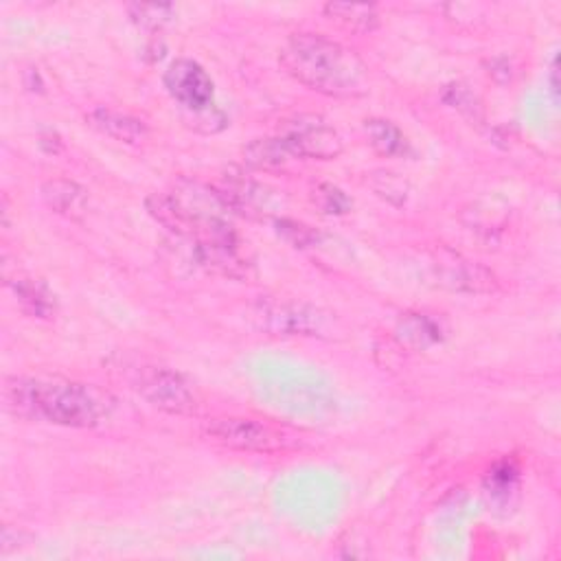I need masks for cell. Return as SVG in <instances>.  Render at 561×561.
I'll return each mask as SVG.
<instances>
[{
	"label": "cell",
	"mask_w": 561,
	"mask_h": 561,
	"mask_svg": "<svg viewBox=\"0 0 561 561\" xmlns=\"http://www.w3.org/2000/svg\"><path fill=\"white\" fill-rule=\"evenodd\" d=\"M205 437L227 450L248 454H279L296 446L288 428L253 417H216L203 428Z\"/></svg>",
	"instance_id": "277c9868"
},
{
	"label": "cell",
	"mask_w": 561,
	"mask_h": 561,
	"mask_svg": "<svg viewBox=\"0 0 561 561\" xmlns=\"http://www.w3.org/2000/svg\"><path fill=\"white\" fill-rule=\"evenodd\" d=\"M25 541H29V535L25 530L12 528L10 524L3 526V535H0V550H3V554H10L12 550L23 548Z\"/></svg>",
	"instance_id": "7402d4cb"
},
{
	"label": "cell",
	"mask_w": 561,
	"mask_h": 561,
	"mask_svg": "<svg viewBox=\"0 0 561 561\" xmlns=\"http://www.w3.org/2000/svg\"><path fill=\"white\" fill-rule=\"evenodd\" d=\"M3 398L21 419L64 428H95L112 411L108 393L66 378H10Z\"/></svg>",
	"instance_id": "6da1fadb"
},
{
	"label": "cell",
	"mask_w": 561,
	"mask_h": 561,
	"mask_svg": "<svg viewBox=\"0 0 561 561\" xmlns=\"http://www.w3.org/2000/svg\"><path fill=\"white\" fill-rule=\"evenodd\" d=\"M164 90L186 112L203 114L216 108V84L203 64L190 58L173 60L162 75Z\"/></svg>",
	"instance_id": "8992f818"
},
{
	"label": "cell",
	"mask_w": 561,
	"mask_h": 561,
	"mask_svg": "<svg viewBox=\"0 0 561 561\" xmlns=\"http://www.w3.org/2000/svg\"><path fill=\"white\" fill-rule=\"evenodd\" d=\"M402 340L411 342L413 346H430L441 342L443 327L428 314H406L398 327Z\"/></svg>",
	"instance_id": "2e32d148"
},
{
	"label": "cell",
	"mask_w": 561,
	"mask_h": 561,
	"mask_svg": "<svg viewBox=\"0 0 561 561\" xmlns=\"http://www.w3.org/2000/svg\"><path fill=\"white\" fill-rule=\"evenodd\" d=\"M285 73L305 88L351 99L368 93V69L362 58L320 34H292L279 56Z\"/></svg>",
	"instance_id": "7a4b0ae2"
},
{
	"label": "cell",
	"mask_w": 561,
	"mask_h": 561,
	"mask_svg": "<svg viewBox=\"0 0 561 561\" xmlns=\"http://www.w3.org/2000/svg\"><path fill=\"white\" fill-rule=\"evenodd\" d=\"M443 101L448 106H452L454 110H459L463 117L472 119V121H480L483 119V106H480L478 97L465 84H450V86H446Z\"/></svg>",
	"instance_id": "d6986e66"
},
{
	"label": "cell",
	"mask_w": 561,
	"mask_h": 561,
	"mask_svg": "<svg viewBox=\"0 0 561 561\" xmlns=\"http://www.w3.org/2000/svg\"><path fill=\"white\" fill-rule=\"evenodd\" d=\"M130 19L147 29H158L171 21L173 8L171 5H130Z\"/></svg>",
	"instance_id": "44dd1931"
},
{
	"label": "cell",
	"mask_w": 561,
	"mask_h": 561,
	"mask_svg": "<svg viewBox=\"0 0 561 561\" xmlns=\"http://www.w3.org/2000/svg\"><path fill=\"white\" fill-rule=\"evenodd\" d=\"M312 203L322 216H346L353 209V200L336 184L320 182L312 190Z\"/></svg>",
	"instance_id": "e0dca14e"
},
{
	"label": "cell",
	"mask_w": 561,
	"mask_h": 561,
	"mask_svg": "<svg viewBox=\"0 0 561 561\" xmlns=\"http://www.w3.org/2000/svg\"><path fill=\"white\" fill-rule=\"evenodd\" d=\"M364 132L368 145L385 158H402L411 154V141L406 138L402 127L389 119H366Z\"/></svg>",
	"instance_id": "4fadbf2b"
},
{
	"label": "cell",
	"mask_w": 561,
	"mask_h": 561,
	"mask_svg": "<svg viewBox=\"0 0 561 561\" xmlns=\"http://www.w3.org/2000/svg\"><path fill=\"white\" fill-rule=\"evenodd\" d=\"M325 14L353 29V32H373L380 23V14L376 5H357V3H327Z\"/></svg>",
	"instance_id": "9a60e30c"
},
{
	"label": "cell",
	"mask_w": 561,
	"mask_h": 561,
	"mask_svg": "<svg viewBox=\"0 0 561 561\" xmlns=\"http://www.w3.org/2000/svg\"><path fill=\"white\" fill-rule=\"evenodd\" d=\"M244 162L257 171H283L292 160V151L279 136L255 138L244 147Z\"/></svg>",
	"instance_id": "5bb4252c"
},
{
	"label": "cell",
	"mask_w": 561,
	"mask_h": 561,
	"mask_svg": "<svg viewBox=\"0 0 561 561\" xmlns=\"http://www.w3.org/2000/svg\"><path fill=\"white\" fill-rule=\"evenodd\" d=\"M277 136L301 160H333L344 149L338 130L318 114H294L285 119Z\"/></svg>",
	"instance_id": "5b68a950"
},
{
	"label": "cell",
	"mask_w": 561,
	"mask_h": 561,
	"mask_svg": "<svg viewBox=\"0 0 561 561\" xmlns=\"http://www.w3.org/2000/svg\"><path fill=\"white\" fill-rule=\"evenodd\" d=\"M38 143H40V147H42L47 154H60V149H62V141H60L58 132H53V130L42 132Z\"/></svg>",
	"instance_id": "603a6c76"
},
{
	"label": "cell",
	"mask_w": 561,
	"mask_h": 561,
	"mask_svg": "<svg viewBox=\"0 0 561 561\" xmlns=\"http://www.w3.org/2000/svg\"><path fill=\"white\" fill-rule=\"evenodd\" d=\"M437 277L441 285L454 292L489 294L498 290V279L491 270L478 266L476 261H467L459 255H450L448 259L439 257Z\"/></svg>",
	"instance_id": "ba28073f"
},
{
	"label": "cell",
	"mask_w": 561,
	"mask_h": 561,
	"mask_svg": "<svg viewBox=\"0 0 561 561\" xmlns=\"http://www.w3.org/2000/svg\"><path fill=\"white\" fill-rule=\"evenodd\" d=\"M132 389L154 408L169 415H196L200 398L180 370L162 364H134L130 368Z\"/></svg>",
	"instance_id": "3957f363"
},
{
	"label": "cell",
	"mask_w": 561,
	"mask_h": 561,
	"mask_svg": "<svg viewBox=\"0 0 561 561\" xmlns=\"http://www.w3.org/2000/svg\"><path fill=\"white\" fill-rule=\"evenodd\" d=\"M42 200L45 205L66 218V220H82L88 214V192L75 180L53 178L42 184Z\"/></svg>",
	"instance_id": "30bf717a"
},
{
	"label": "cell",
	"mask_w": 561,
	"mask_h": 561,
	"mask_svg": "<svg viewBox=\"0 0 561 561\" xmlns=\"http://www.w3.org/2000/svg\"><path fill=\"white\" fill-rule=\"evenodd\" d=\"M275 227H277L279 237L285 240V242H288L290 246H294V248H314V246H318L320 240H322V235H320L316 229H312V227H307V224H303V222H296V220L279 218V220L275 222Z\"/></svg>",
	"instance_id": "ac0fdd59"
},
{
	"label": "cell",
	"mask_w": 561,
	"mask_h": 561,
	"mask_svg": "<svg viewBox=\"0 0 561 561\" xmlns=\"http://www.w3.org/2000/svg\"><path fill=\"white\" fill-rule=\"evenodd\" d=\"M12 294L16 296V303L21 307V312H25L32 318L38 320H51L58 314V298L53 294V290L34 277H16L12 281H8Z\"/></svg>",
	"instance_id": "8fae6325"
},
{
	"label": "cell",
	"mask_w": 561,
	"mask_h": 561,
	"mask_svg": "<svg viewBox=\"0 0 561 561\" xmlns=\"http://www.w3.org/2000/svg\"><path fill=\"white\" fill-rule=\"evenodd\" d=\"M259 327L279 336H316L322 331L325 316L314 305L285 298H261L253 307Z\"/></svg>",
	"instance_id": "52a82bcc"
},
{
	"label": "cell",
	"mask_w": 561,
	"mask_h": 561,
	"mask_svg": "<svg viewBox=\"0 0 561 561\" xmlns=\"http://www.w3.org/2000/svg\"><path fill=\"white\" fill-rule=\"evenodd\" d=\"M88 125L95 127L97 132L114 138V141H121V143H127V145H138L147 138L149 130H147V123L136 119V117H130V114H123V112H114V110H108V108H97L93 110L88 117H86Z\"/></svg>",
	"instance_id": "7c38bea8"
},
{
	"label": "cell",
	"mask_w": 561,
	"mask_h": 561,
	"mask_svg": "<svg viewBox=\"0 0 561 561\" xmlns=\"http://www.w3.org/2000/svg\"><path fill=\"white\" fill-rule=\"evenodd\" d=\"M487 493L493 498H509L517 485V467L511 461L496 463L487 474Z\"/></svg>",
	"instance_id": "ffe728a7"
},
{
	"label": "cell",
	"mask_w": 561,
	"mask_h": 561,
	"mask_svg": "<svg viewBox=\"0 0 561 561\" xmlns=\"http://www.w3.org/2000/svg\"><path fill=\"white\" fill-rule=\"evenodd\" d=\"M222 196L229 203L231 211H240L251 218H264L266 214L272 211V203H275V194H270L264 184L237 171L227 173Z\"/></svg>",
	"instance_id": "9c48e42d"
}]
</instances>
